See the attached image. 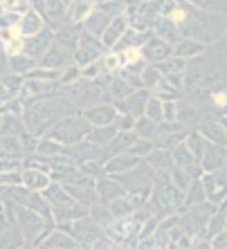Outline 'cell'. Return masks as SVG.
Returning a JSON list of instances; mask_svg holds the SVG:
<instances>
[{
  "instance_id": "1",
  "label": "cell",
  "mask_w": 227,
  "mask_h": 249,
  "mask_svg": "<svg viewBox=\"0 0 227 249\" xmlns=\"http://www.w3.org/2000/svg\"><path fill=\"white\" fill-rule=\"evenodd\" d=\"M122 29H124V23H113L111 27L104 32V43L106 45H113V43L117 41V36L122 34Z\"/></svg>"
},
{
  "instance_id": "2",
  "label": "cell",
  "mask_w": 227,
  "mask_h": 249,
  "mask_svg": "<svg viewBox=\"0 0 227 249\" xmlns=\"http://www.w3.org/2000/svg\"><path fill=\"white\" fill-rule=\"evenodd\" d=\"M191 2L200 7H209V9H225L227 7V0H191Z\"/></svg>"
},
{
  "instance_id": "3",
  "label": "cell",
  "mask_w": 227,
  "mask_h": 249,
  "mask_svg": "<svg viewBox=\"0 0 227 249\" xmlns=\"http://www.w3.org/2000/svg\"><path fill=\"white\" fill-rule=\"evenodd\" d=\"M169 52V47L167 45H162V43H153L151 45V58H164V54Z\"/></svg>"
},
{
  "instance_id": "4",
  "label": "cell",
  "mask_w": 227,
  "mask_h": 249,
  "mask_svg": "<svg viewBox=\"0 0 227 249\" xmlns=\"http://www.w3.org/2000/svg\"><path fill=\"white\" fill-rule=\"evenodd\" d=\"M25 29H27V32H36V29H38V25H41V18L36 16V14H29L27 18H25Z\"/></svg>"
},
{
  "instance_id": "5",
  "label": "cell",
  "mask_w": 227,
  "mask_h": 249,
  "mask_svg": "<svg viewBox=\"0 0 227 249\" xmlns=\"http://www.w3.org/2000/svg\"><path fill=\"white\" fill-rule=\"evenodd\" d=\"M200 45L198 43H185L182 47H178V56H185V54H191V52H198Z\"/></svg>"
},
{
  "instance_id": "6",
  "label": "cell",
  "mask_w": 227,
  "mask_h": 249,
  "mask_svg": "<svg viewBox=\"0 0 227 249\" xmlns=\"http://www.w3.org/2000/svg\"><path fill=\"white\" fill-rule=\"evenodd\" d=\"M16 2H20V0H5V9H14V7H18Z\"/></svg>"
},
{
  "instance_id": "7",
  "label": "cell",
  "mask_w": 227,
  "mask_h": 249,
  "mask_svg": "<svg viewBox=\"0 0 227 249\" xmlns=\"http://www.w3.org/2000/svg\"><path fill=\"white\" fill-rule=\"evenodd\" d=\"M151 115H153V117L160 115V112H157V104H151Z\"/></svg>"
}]
</instances>
